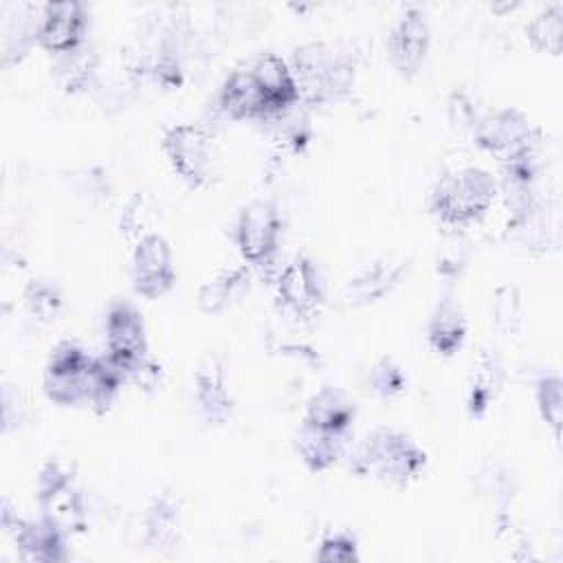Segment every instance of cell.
<instances>
[{
	"label": "cell",
	"mask_w": 563,
	"mask_h": 563,
	"mask_svg": "<svg viewBox=\"0 0 563 563\" xmlns=\"http://www.w3.org/2000/svg\"><path fill=\"white\" fill-rule=\"evenodd\" d=\"M424 451L402 431L378 427L363 438L350 455V468L398 486L409 484L424 468Z\"/></svg>",
	"instance_id": "1"
},
{
	"label": "cell",
	"mask_w": 563,
	"mask_h": 563,
	"mask_svg": "<svg viewBox=\"0 0 563 563\" xmlns=\"http://www.w3.org/2000/svg\"><path fill=\"white\" fill-rule=\"evenodd\" d=\"M292 75L299 97L310 103L343 99L354 84V62L328 42H310L295 51Z\"/></svg>",
	"instance_id": "2"
},
{
	"label": "cell",
	"mask_w": 563,
	"mask_h": 563,
	"mask_svg": "<svg viewBox=\"0 0 563 563\" xmlns=\"http://www.w3.org/2000/svg\"><path fill=\"white\" fill-rule=\"evenodd\" d=\"M497 196L495 178L479 167L442 176L431 191V211L449 227L462 229L479 220Z\"/></svg>",
	"instance_id": "3"
},
{
	"label": "cell",
	"mask_w": 563,
	"mask_h": 563,
	"mask_svg": "<svg viewBox=\"0 0 563 563\" xmlns=\"http://www.w3.org/2000/svg\"><path fill=\"white\" fill-rule=\"evenodd\" d=\"M92 367L95 358L88 356L79 345L70 341L59 343L44 369L46 396L64 407L88 405Z\"/></svg>",
	"instance_id": "4"
},
{
	"label": "cell",
	"mask_w": 563,
	"mask_h": 563,
	"mask_svg": "<svg viewBox=\"0 0 563 563\" xmlns=\"http://www.w3.org/2000/svg\"><path fill=\"white\" fill-rule=\"evenodd\" d=\"M475 141L501 163L534 152V130L515 108H495L473 125Z\"/></svg>",
	"instance_id": "5"
},
{
	"label": "cell",
	"mask_w": 563,
	"mask_h": 563,
	"mask_svg": "<svg viewBox=\"0 0 563 563\" xmlns=\"http://www.w3.org/2000/svg\"><path fill=\"white\" fill-rule=\"evenodd\" d=\"M163 150L172 169L191 187L209 180L213 145L211 136L194 123H176L163 136Z\"/></svg>",
	"instance_id": "6"
},
{
	"label": "cell",
	"mask_w": 563,
	"mask_h": 563,
	"mask_svg": "<svg viewBox=\"0 0 563 563\" xmlns=\"http://www.w3.org/2000/svg\"><path fill=\"white\" fill-rule=\"evenodd\" d=\"M282 238L279 211L268 200L246 205L238 218L235 240L238 249L251 266H266L273 262Z\"/></svg>",
	"instance_id": "7"
},
{
	"label": "cell",
	"mask_w": 563,
	"mask_h": 563,
	"mask_svg": "<svg viewBox=\"0 0 563 563\" xmlns=\"http://www.w3.org/2000/svg\"><path fill=\"white\" fill-rule=\"evenodd\" d=\"M106 341L108 356L125 372V378L134 365L147 358L145 323L132 303L117 301L110 306L106 317Z\"/></svg>",
	"instance_id": "8"
},
{
	"label": "cell",
	"mask_w": 563,
	"mask_h": 563,
	"mask_svg": "<svg viewBox=\"0 0 563 563\" xmlns=\"http://www.w3.org/2000/svg\"><path fill=\"white\" fill-rule=\"evenodd\" d=\"M176 282L172 249L163 235L150 233L134 244L132 253V286L139 295L156 299Z\"/></svg>",
	"instance_id": "9"
},
{
	"label": "cell",
	"mask_w": 563,
	"mask_h": 563,
	"mask_svg": "<svg viewBox=\"0 0 563 563\" xmlns=\"http://www.w3.org/2000/svg\"><path fill=\"white\" fill-rule=\"evenodd\" d=\"M429 42L431 33L424 11L416 4L407 7L387 37V53L394 68L402 77H413L427 57Z\"/></svg>",
	"instance_id": "10"
},
{
	"label": "cell",
	"mask_w": 563,
	"mask_h": 563,
	"mask_svg": "<svg viewBox=\"0 0 563 563\" xmlns=\"http://www.w3.org/2000/svg\"><path fill=\"white\" fill-rule=\"evenodd\" d=\"M86 13L79 2H46L42 4V22L37 44L48 53L62 55L84 44Z\"/></svg>",
	"instance_id": "11"
},
{
	"label": "cell",
	"mask_w": 563,
	"mask_h": 563,
	"mask_svg": "<svg viewBox=\"0 0 563 563\" xmlns=\"http://www.w3.org/2000/svg\"><path fill=\"white\" fill-rule=\"evenodd\" d=\"M277 299L295 317H312L321 303V284L314 264L297 255L277 275Z\"/></svg>",
	"instance_id": "12"
},
{
	"label": "cell",
	"mask_w": 563,
	"mask_h": 563,
	"mask_svg": "<svg viewBox=\"0 0 563 563\" xmlns=\"http://www.w3.org/2000/svg\"><path fill=\"white\" fill-rule=\"evenodd\" d=\"M251 75L262 95L266 117L279 114L282 110H286L288 106H292L299 99L292 68L279 55L268 53V55L260 57L257 64L253 66Z\"/></svg>",
	"instance_id": "13"
},
{
	"label": "cell",
	"mask_w": 563,
	"mask_h": 563,
	"mask_svg": "<svg viewBox=\"0 0 563 563\" xmlns=\"http://www.w3.org/2000/svg\"><path fill=\"white\" fill-rule=\"evenodd\" d=\"M194 391H196V402L202 411V416L213 422L222 424L231 418L233 411V398L227 387V374L224 365L218 358H207L194 378Z\"/></svg>",
	"instance_id": "14"
},
{
	"label": "cell",
	"mask_w": 563,
	"mask_h": 563,
	"mask_svg": "<svg viewBox=\"0 0 563 563\" xmlns=\"http://www.w3.org/2000/svg\"><path fill=\"white\" fill-rule=\"evenodd\" d=\"M407 271V262L402 257H378L365 268H361L347 284V297L352 303H372L383 299L398 286L402 273Z\"/></svg>",
	"instance_id": "15"
},
{
	"label": "cell",
	"mask_w": 563,
	"mask_h": 563,
	"mask_svg": "<svg viewBox=\"0 0 563 563\" xmlns=\"http://www.w3.org/2000/svg\"><path fill=\"white\" fill-rule=\"evenodd\" d=\"M42 22V7L11 4L2 20V62L4 66L20 62L22 55L37 42Z\"/></svg>",
	"instance_id": "16"
},
{
	"label": "cell",
	"mask_w": 563,
	"mask_h": 563,
	"mask_svg": "<svg viewBox=\"0 0 563 563\" xmlns=\"http://www.w3.org/2000/svg\"><path fill=\"white\" fill-rule=\"evenodd\" d=\"M354 402L336 387H323L319 389L306 409L303 424L334 431V433H347L352 420H354Z\"/></svg>",
	"instance_id": "17"
},
{
	"label": "cell",
	"mask_w": 563,
	"mask_h": 563,
	"mask_svg": "<svg viewBox=\"0 0 563 563\" xmlns=\"http://www.w3.org/2000/svg\"><path fill=\"white\" fill-rule=\"evenodd\" d=\"M504 385V363L495 350H484L473 367L466 407L471 416H484Z\"/></svg>",
	"instance_id": "18"
},
{
	"label": "cell",
	"mask_w": 563,
	"mask_h": 563,
	"mask_svg": "<svg viewBox=\"0 0 563 563\" xmlns=\"http://www.w3.org/2000/svg\"><path fill=\"white\" fill-rule=\"evenodd\" d=\"M427 336L431 347L444 356H451L462 347L466 339V319L462 314V308L451 297H444L433 308Z\"/></svg>",
	"instance_id": "19"
},
{
	"label": "cell",
	"mask_w": 563,
	"mask_h": 563,
	"mask_svg": "<svg viewBox=\"0 0 563 563\" xmlns=\"http://www.w3.org/2000/svg\"><path fill=\"white\" fill-rule=\"evenodd\" d=\"M220 108L231 119L266 117L262 95L251 70H235L220 90Z\"/></svg>",
	"instance_id": "20"
},
{
	"label": "cell",
	"mask_w": 563,
	"mask_h": 563,
	"mask_svg": "<svg viewBox=\"0 0 563 563\" xmlns=\"http://www.w3.org/2000/svg\"><path fill=\"white\" fill-rule=\"evenodd\" d=\"M345 435L303 424L297 435V451L310 471H325L345 451Z\"/></svg>",
	"instance_id": "21"
},
{
	"label": "cell",
	"mask_w": 563,
	"mask_h": 563,
	"mask_svg": "<svg viewBox=\"0 0 563 563\" xmlns=\"http://www.w3.org/2000/svg\"><path fill=\"white\" fill-rule=\"evenodd\" d=\"M15 541L29 559L53 561L62 556V528L48 517L40 521H20L15 530Z\"/></svg>",
	"instance_id": "22"
},
{
	"label": "cell",
	"mask_w": 563,
	"mask_h": 563,
	"mask_svg": "<svg viewBox=\"0 0 563 563\" xmlns=\"http://www.w3.org/2000/svg\"><path fill=\"white\" fill-rule=\"evenodd\" d=\"M251 273L246 266H235L231 271L220 273L218 277L209 279L198 290V306L205 312H220L231 301H235L249 288Z\"/></svg>",
	"instance_id": "23"
},
{
	"label": "cell",
	"mask_w": 563,
	"mask_h": 563,
	"mask_svg": "<svg viewBox=\"0 0 563 563\" xmlns=\"http://www.w3.org/2000/svg\"><path fill=\"white\" fill-rule=\"evenodd\" d=\"M145 532H147V543L154 545L156 550L174 548L178 543L180 510L174 497L161 495L152 501L145 517Z\"/></svg>",
	"instance_id": "24"
},
{
	"label": "cell",
	"mask_w": 563,
	"mask_h": 563,
	"mask_svg": "<svg viewBox=\"0 0 563 563\" xmlns=\"http://www.w3.org/2000/svg\"><path fill=\"white\" fill-rule=\"evenodd\" d=\"M55 79L66 92L86 90L97 70V53L84 42L81 46L57 55Z\"/></svg>",
	"instance_id": "25"
},
{
	"label": "cell",
	"mask_w": 563,
	"mask_h": 563,
	"mask_svg": "<svg viewBox=\"0 0 563 563\" xmlns=\"http://www.w3.org/2000/svg\"><path fill=\"white\" fill-rule=\"evenodd\" d=\"M526 35L537 51L559 55L561 35H563V4H550L541 13H537L528 26Z\"/></svg>",
	"instance_id": "26"
},
{
	"label": "cell",
	"mask_w": 563,
	"mask_h": 563,
	"mask_svg": "<svg viewBox=\"0 0 563 563\" xmlns=\"http://www.w3.org/2000/svg\"><path fill=\"white\" fill-rule=\"evenodd\" d=\"M24 303L35 319L48 323L55 321L62 310V295L55 284L46 279H33L24 290Z\"/></svg>",
	"instance_id": "27"
},
{
	"label": "cell",
	"mask_w": 563,
	"mask_h": 563,
	"mask_svg": "<svg viewBox=\"0 0 563 563\" xmlns=\"http://www.w3.org/2000/svg\"><path fill=\"white\" fill-rule=\"evenodd\" d=\"M372 391L380 398H398L407 389V374L398 361L383 356L367 376Z\"/></svg>",
	"instance_id": "28"
},
{
	"label": "cell",
	"mask_w": 563,
	"mask_h": 563,
	"mask_svg": "<svg viewBox=\"0 0 563 563\" xmlns=\"http://www.w3.org/2000/svg\"><path fill=\"white\" fill-rule=\"evenodd\" d=\"M152 218H154V209H152L147 196L136 194L128 200V205L121 213V231L136 244L141 238L152 233V229H150Z\"/></svg>",
	"instance_id": "29"
},
{
	"label": "cell",
	"mask_w": 563,
	"mask_h": 563,
	"mask_svg": "<svg viewBox=\"0 0 563 563\" xmlns=\"http://www.w3.org/2000/svg\"><path fill=\"white\" fill-rule=\"evenodd\" d=\"M537 400L543 420L552 427L554 435L559 438L561 416H563V394H561V378L559 376H543L537 387Z\"/></svg>",
	"instance_id": "30"
},
{
	"label": "cell",
	"mask_w": 563,
	"mask_h": 563,
	"mask_svg": "<svg viewBox=\"0 0 563 563\" xmlns=\"http://www.w3.org/2000/svg\"><path fill=\"white\" fill-rule=\"evenodd\" d=\"M493 319L501 332H515L521 328V299L517 288H497L493 299Z\"/></svg>",
	"instance_id": "31"
},
{
	"label": "cell",
	"mask_w": 563,
	"mask_h": 563,
	"mask_svg": "<svg viewBox=\"0 0 563 563\" xmlns=\"http://www.w3.org/2000/svg\"><path fill=\"white\" fill-rule=\"evenodd\" d=\"M317 559L319 561H352V559H356V545L345 534H332V537L323 539Z\"/></svg>",
	"instance_id": "32"
},
{
	"label": "cell",
	"mask_w": 563,
	"mask_h": 563,
	"mask_svg": "<svg viewBox=\"0 0 563 563\" xmlns=\"http://www.w3.org/2000/svg\"><path fill=\"white\" fill-rule=\"evenodd\" d=\"M466 262V242L462 238H453L444 251H442V257H440V273L442 275H457V268H462Z\"/></svg>",
	"instance_id": "33"
},
{
	"label": "cell",
	"mask_w": 563,
	"mask_h": 563,
	"mask_svg": "<svg viewBox=\"0 0 563 563\" xmlns=\"http://www.w3.org/2000/svg\"><path fill=\"white\" fill-rule=\"evenodd\" d=\"M449 112H451V121L453 125H457L460 130H473L477 117H475V110L471 106V101L462 95V92H453L451 101H449Z\"/></svg>",
	"instance_id": "34"
}]
</instances>
